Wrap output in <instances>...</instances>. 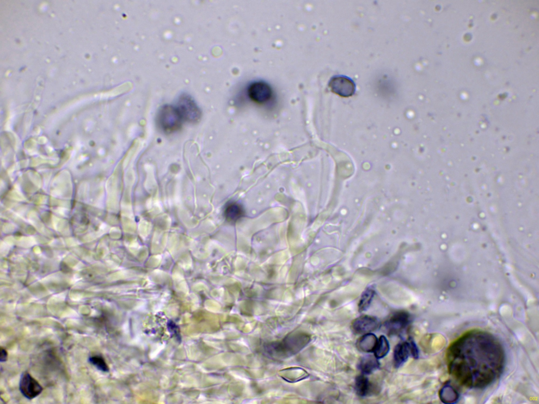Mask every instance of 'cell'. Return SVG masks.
Returning <instances> with one entry per match:
<instances>
[{
    "label": "cell",
    "mask_w": 539,
    "mask_h": 404,
    "mask_svg": "<svg viewBox=\"0 0 539 404\" xmlns=\"http://www.w3.org/2000/svg\"><path fill=\"white\" fill-rule=\"evenodd\" d=\"M450 375L470 389H484L501 377L506 363L505 350L496 337L478 330L454 341L447 352Z\"/></svg>",
    "instance_id": "6da1fadb"
},
{
    "label": "cell",
    "mask_w": 539,
    "mask_h": 404,
    "mask_svg": "<svg viewBox=\"0 0 539 404\" xmlns=\"http://www.w3.org/2000/svg\"><path fill=\"white\" fill-rule=\"evenodd\" d=\"M310 338L308 335L304 334H296L286 337L282 342L274 343L273 345L270 346L269 352L270 354H278V355L287 357L288 355L295 354L305 347L310 341Z\"/></svg>",
    "instance_id": "7a4b0ae2"
},
{
    "label": "cell",
    "mask_w": 539,
    "mask_h": 404,
    "mask_svg": "<svg viewBox=\"0 0 539 404\" xmlns=\"http://www.w3.org/2000/svg\"><path fill=\"white\" fill-rule=\"evenodd\" d=\"M157 119L158 126L166 133L178 130L184 121L176 107L171 106H165L159 110Z\"/></svg>",
    "instance_id": "3957f363"
},
{
    "label": "cell",
    "mask_w": 539,
    "mask_h": 404,
    "mask_svg": "<svg viewBox=\"0 0 539 404\" xmlns=\"http://www.w3.org/2000/svg\"><path fill=\"white\" fill-rule=\"evenodd\" d=\"M175 107L184 120L195 123L201 118V110L192 98L187 95L179 97Z\"/></svg>",
    "instance_id": "277c9868"
},
{
    "label": "cell",
    "mask_w": 539,
    "mask_h": 404,
    "mask_svg": "<svg viewBox=\"0 0 539 404\" xmlns=\"http://www.w3.org/2000/svg\"><path fill=\"white\" fill-rule=\"evenodd\" d=\"M19 391L28 399H32L43 391V387L29 373L25 372L22 376L19 385Z\"/></svg>",
    "instance_id": "5b68a950"
},
{
    "label": "cell",
    "mask_w": 539,
    "mask_h": 404,
    "mask_svg": "<svg viewBox=\"0 0 539 404\" xmlns=\"http://www.w3.org/2000/svg\"><path fill=\"white\" fill-rule=\"evenodd\" d=\"M380 326L378 319L372 316L364 315L352 322L351 329L355 334H365L376 330Z\"/></svg>",
    "instance_id": "8992f818"
},
{
    "label": "cell",
    "mask_w": 539,
    "mask_h": 404,
    "mask_svg": "<svg viewBox=\"0 0 539 404\" xmlns=\"http://www.w3.org/2000/svg\"><path fill=\"white\" fill-rule=\"evenodd\" d=\"M329 87L334 93L344 97L352 96L355 91V86L353 80L343 76L333 77L330 80Z\"/></svg>",
    "instance_id": "52a82bcc"
},
{
    "label": "cell",
    "mask_w": 539,
    "mask_h": 404,
    "mask_svg": "<svg viewBox=\"0 0 539 404\" xmlns=\"http://www.w3.org/2000/svg\"><path fill=\"white\" fill-rule=\"evenodd\" d=\"M410 321L409 314L406 312L394 313L386 321L385 327L390 334L401 333L409 325Z\"/></svg>",
    "instance_id": "ba28073f"
},
{
    "label": "cell",
    "mask_w": 539,
    "mask_h": 404,
    "mask_svg": "<svg viewBox=\"0 0 539 404\" xmlns=\"http://www.w3.org/2000/svg\"><path fill=\"white\" fill-rule=\"evenodd\" d=\"M248 93L254 103L263 104L271 98L272 92L270 87L266 83L255 82L249 86Z\"/></svg>",
    "instance_id": "9c48e42d"
},
{
    "label": "cell",
    "mask_w": 539,
    "mask_h": 404,
    "mask_svg": "<svg viewBox=\"0 0 539 404\" xmlns=\"http://www.w3.org/2000/svg\"><path fill=\"white\" fill-rule=\"evenodd\" d=\"M411 355L410 345L408 341L399 343L393 352V362L395 368H400L408 360Z\"/></svg>",
    "instance_id": "30bf717a"
},
{
    "label": "cell",
    "mask_w": 539,
    "mask_h": 404,
    "mask_svg": "<svg viewBox=\"0 0 539 404\" xmlns=\"http://www.w3.org/2000/svg\"><path fill=\"white\" fill-rule=\"evenodd\" d=\"M377 341L378 339L374 334L369 333L359 338L356 345L359 351L364 353H371L373 352Z\"/></svg>",
    "instance_id": "8fae6325"
},
{
    "label": "cell",
    "mask_w": 539,
    "mask_h": 404,
    "mask_svg": "<svg viewBox=\"0 0 539 404\" xmlns=\"http://www.w3.org/2000/svg\"><path fill=\"white\" fill-rule=\"evenodd\" d=\"M374 355L365 356L358 362V368L363 374H370L376 371L380 367V363Z\"/></svg>",
    "instance_id": "7c38bea8"
},
{
    "label": "cell",
    "mask_w": 539,
    "mask_h": 404,
    "mask_svg": "<svg viewBox=\"0 0 539 404\" xmlns=\"http://www.w3.org/2000/svg\"><path fill=\"white\" fill-rule=\"evenodd\" d=\"M439 398L445 403H455L459 399V394L452 386L450 381H447L439 391Z\"/></svg>",
    "instance_id": "4fadbf2b"
},
{
    "label": "cell",
    "mask_w": 539,
    "mask_h": 404,
    "mask_svg": "<svg viewBox=\"0 0 539 404\" xmlns=\"http://www.w3.org/2000/svg\"><path fill=\"white\" fill-rule=\"evenodd\" d=\"M373 389L371 383L365 375L357 376L355 380V390L357 395L361 397L369 395Z\"/></svg>",
    "instance_id": "5bb4252c"
},
{
    "label": "cell",
    "mask_w": 539,
    "mask_h": 404,
    "mask_svg": "<svg viewBox=\"0 0 539 404\" xmlns=\"http://www.w3.org/2000/svg\"><path fill=\"white\" fill-rule=\"evenodd\" d=\"M390 351V345L387 338L382 335L378 339L376 347L373 351L374 355L377 358H383L386 356Z\"/></svg>",
    "instance_id": "9a60e30c"
},
{
    "label": "cell",
    "mask_w": 539,
    "mask_h": 404,
    "mask_svg": "<svg viewBox=\"0 0 539 404\" xmlns=\"http://www.w3.org/2000/svg\"><path fill=\"white\" fill-rule=\"evenodd\" d=\"M225 213L226 218L229 221H235L244 215V211L241 206L232 203L227 207Z\"/></svg>",
    "instance_id": "2e32d148"
},
{
    "label": "cell",
    "mask_w": 539,
    "mask_h": 404,
    "mask_svg": "<svg viewBox=\"0 0 539 404\" xmlns=\"http://www.w3.org/2000/svg\"><path fill=\"white\" fill-rule=\"evenodd\" d=\"M374 295V290L371 288L367 289L363 293L358 304L360 312L366 311L369 307Z\"/></svg>",
    "instance_id": "e0dca14e"
},
{
    "label": "cell",
    "mask_w": 539,
    "mask_h": 404,
    "mask_svg": "<svg viewBox=\"0 0 539 404\" xmlns=\"http://www.w3.org/2000/svg\"><path fill=\"white\" fill-rule=\"evenodd\" d=\"M89 361L98 370L108 372L109 368L105 359L101 356L95 355L89 358Z\"/></svg>",
    "instance_id": "ac0fdd59"
},
{
    "label": "cell",
    "mask_w": 539,
    "mask_h": 404,
    "mask_svg": "<svg viewBox=\"0 0 539 404\" xmlns=\"http://www.w3.org/2000/svg\"><path fill=\"white\" fill-rule=\"evenodd\" d=\"M408 342L410 345L411 355L414 358H418V350L417 346L415 345V342L412 338L409 339Z\"/></svg>",
    "instance_id": "d6986e66"
},
{
    "label": "cell",
    "mask_w": 539,
    "mask_h": 404,
    "mask_svg": "<svg viewBox=\"0 0 539 404\" xmlns=\"http://www.w3.org/2000/svg\"><path fill=\"white\" fill-rule=\"evenodd\" d=\"M168 326L169 329L171 330V332L174 333L177 337H178L179 333H178V328L175 324H174L173 321H170L168 322Z\"/></svg>",
    "instance_id": "ffe728a7"
},
{
    "label": "cell",
    "mask_w": 539,
    "mask_h": 404,
    "mask_svg": "<svg viewBox=\"0 0 539 404\" xmlns=\"http://www.w3.org/2000/svg\"><path fill=\"white\" fill-rule=\"evenodd\" d=\"M0 350H1V352H0V353H1L0 354V361H1V362H5L8 360V352L6 350V349L3 348V347H2L1 349H0Z\"/></svg>",
    "instance_id": "44dd1931"
}]
</instances>
